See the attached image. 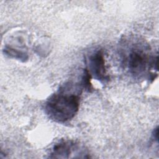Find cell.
<instances>
[{"label":"cell","mask_w":159,"mask_h":159,"mask_svg":"<svg viewBox=\"0 0 159 159\" xmlns=\"http://www.w3.org/2000/svg\"><path fill=\"white\" fill-rule=\"evenodd\" d=\"M152 136L153 138L155 140H156L157 142H158V127H157L153 131V134H152Z\"/></svg>","instance_id":"cell-6"},{"label":"cell","mask_w":159,"mask_h":159,"mask_svg":"<svg viewBox=\"0 0 159 159\" xmlns=\"http://www.w3.org/2000/svg\"><path fill=\"white\" fill-rule=\"evenodd\" d=\"M88 71L91 76L102 83H106L109 80L106 66L103 51L99 49L92 53L88 58Z\"/></svg>","instance_id":"cell-3"},{"label":"cell","mask_w":159,"mask_h":159,"mask_svg":"<svg viewBox=\"0 0 159 159\" xmlns=\"http://www.w3.org/2000/svg\"><path fill=\"white\" fill-rule=\"evenodd\" d=\"M91 77L92 76L90 75L89 72L88 71V69L83 70L82 76H81V85L84 89H85V90L89 92H90L93 89L92 84L91 83Z\"/></svg>","instance_id":"cell-5"},{"label":"cell","mask_w":159,"mask_h":159,"mask_svg":"<svg viewBox=\"0 0 159 159\" xmlns=\"http://www.w3.org/2000/svg\"><path fill=\"white\" fill-rule=\"evenodd\" d=\"M79 94L68 89V85L52 94L45 104V111L50 119L59 123L72 119L80 107Z\"/></svg>","instance_id":"cell-1"},{"label":"cell","mask_w":159,"mask_h":159,"mask_svg":"<svg viewBox=\"0 0 159 159\" xmlns=\"http://www.w3.org/2000/svg\"><path fill=\"white\" fill-rule=\"evenodd\" d=\"M123 60L129 73L135 78L148 75L149 79H152L154 74H152L150 70L152 68L157 70V56H152L148 47L144 43L133 44Z\"/></svg>","instance_id":"cell-2"},{"label":"cell","mask_w":159,"mask_h":159,"mask_svg":"<svg viewBox=\"0 0 159 159\" xmlns=\"http://www.w3.org/2000/svg\"><path fill=\"white\" fill-rule=\"evenodd\" d=\"M84 148L81 147L79 143L71 140H62L56 143L50 152V158H76L75 155L85 154Z\"/></svg>","instance_id":"cell-4"}]
</instances>
